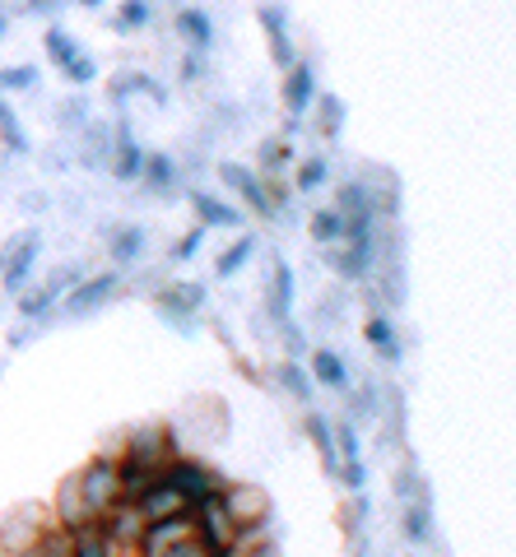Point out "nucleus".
<instances>
[{
  "instance_id": "nucleus-25",
  "label": "nucleus",
  "mask_w": 516,
  "mask_h": 557,
  "mask_svg": "<svg viewBox=\"0 0 516 557\" xmlns=\"http://www.w3.org/2000/svg\"><path fill=\"white\" fill-rule=\"evenodd\" d=\"M153 20H159V5H153V0H122V5L112 10L108 28L116 38H135V33H149Z\"/></svg>"
},
{
  "instance_id": "nucleus-44",
  "label": "nucleus",
  "mask_w": 516,
  "mask_h": 557,
  "mask_svg": "<svg viewBox=\"0 0 516 557\" xmlns=\"http://www.w3.org/2000/svg\"><path fill=\"white\" fill-rule=\"evenodd\" d=\"M140 98H145V102H153V108H159V112H168V108H172V98H168V84H159V79H153V75L145 79V89H140Z\"/></svg>"
},
{
  "instance_id": "nucleus-8",
  "label": "nucleus",
  "mask_w": 516,
  "mask_h": 557,
  "mask_svg": "<svg viewBox=\"0 0 516 557\" xmlns=\"http://www.w3.org/2000/svg\"><path fill=\"white\" fill-rule=\"evenodd\" d=\"M163 479H168V483L186 497V507H192V511L200 507L205 497H214L219 487H223V479L214 474V469L205 465L200 456H186V450H177V456H172V460L163 465Z\"/></svg>"
},
{
  "instance_id": "nucleus-39",
  "label": "nucleus",
  "mask_w": 516,
  "mask_h": 557,
  "mask_svg": "<svg viewBox=\"0 0 516 557\" xmlns=\"http://www.w3.org/2000/svg\"><path fill=\"white\" fill-rule=\"evenodd\" d=\"M205 237H210V233H205L200 223H196V228H186V233L168 247V260H172V265H192V260L205 251Z\"/></svg>"
},
{
  "instance_id": "nucleus-4",
  "label": "nucleus",
  "mask_w": 516,
  "mask_h": 557,
  "mask_svg": "<svg viewBox=\"0 0 516 557\" xmlns=\"http://www.w3.org/2000/svg\"><path fill=\"white\" fill-rule=\"evenodd\" d=\"M153 311L168 330L177 335H196L200 317H205V302H210V288L196 284V278H168V284H153Z\"/></svg>"
},
{
  "instance_id": "nucleus-49",
  "label": "nucleus",
  "mask_w": 516,
  "mask_h": 557,
  "mask_svg": "<svg viewBox=\"0 0 516 557\" xmlns=\"http://www.w3.org/2000/svg\"><path fill=\"white\" fill-rule=\"evenodd\" d=\"M0 557H42L38 548H20V553H0Z\"/></svg>"
},
{
  "instance_id": "nucleus-5",
  "label": "nucleus",
  "mask_w": 516,
  "mask_h": 557,
  "mask_svg": "<svg viewBox=\"0 0 516 557\" xmlns=\"http://www.w3.org/2000/svg\"><path fill=\"white\" fill-rule=\"evenodd\" d=\"M38 260H42V228L38 223H24L20 233H10L0 242V288L10 298H20L33 284V274H38Z\"/></svg>"
},
{
  "instance_id": "nucleus-21",
  "label": "nucleus",
  "mask_w": 516,
  "mask_h": 557,
  "mask_svg": "<svg viewBox=\"0 0 516 557\" xmlns=\"http://www.w3.org/2000/svg\"><path fill=\"white\" fill-rule=\"evenodd\" d=\"M401 534H405V544H433L438 539V520H433V493H419V497H409L401 502Z\"/></svg>"
},
{
  "instance_id": "nucleus-52",
  "label": "nucleus",
  "mask_w": 516,
  "mask_h": 557,
  "mask_svg": "<svg viewBox=\"0 0 516 557\" xmlns=\"http://www.w3.org/2000/svg\"><path fill=\"white\" fill-rule=\"evenodd\" d=\"M0 376H5V358H0Z\"/></svg>"
},
{
  "instance_id": "nucleus-18",
  "label": "nucleus",
  "mask_w": 516,
  "mask_h": 557,
  "mask_svg": "<svg viewBox=\"0 0 516 557\" xmlns=\"http://www.w3.org/2000/svg\"><path fill=\"white\" fill-rule=\"evenodd\" d=\"M307 372H312V381L321 391H331V395H349L354 386V372H349V362H344V354L335 344H317L312 354H307Z\"/></svg>"
},
{
  "instance_id": "nucleus-17",
  "label": "nucleus",
  "mask_w": 516,
  "mask_h": 557,
  "mask_svg": "<svg viewBox=\"0 0 516 557\" xmlns=\"http://www.w3.org/2000/svg\"><path fill=\"white\" fill-rule=\"evenodd\" d=\"M135 186H145L153 200H172L186 186L182 159H177V153H168V149H149L145 153V172H140V182H135Z\"/></svg>"
},
{
  "instance_id": "nucleus-22",
  "label": "nucleus",
  "mask_w": 516,
  "mask_h": 557,
  "mask_svg": "<svg viewBox=\"0 0 516 557\" xmlns=\"http://www.w3.org/2000/svg\"><path fill=\"white\" fill-rule=\"evenodd\" d=\"M364 339H368V348L382 362H401L405 358V348H401V330H395V321H391V311H382V307H372L368 311V321H364Z\"/></svg>"
},
{
  "instance_id": "nucleus-26",
  "label": "nucleus",
  "mask_w": 516,
  "mask_h": 557,
  "mask_svg": "<svg viewBox=\"0 0 516 557\" xmlns=\"http://www.w3.org/2000/svg\"><path fill=\"white\" fill-rule=\"evenodd\" d=\"M294 163H298L294 139L270 135V139L256 145V172H261V177H284V172H294Z\"/></svg>"
},
{
  "instance_id": "nucleus-15",
  "label": "nucleus",
  "mask_w": 516,
  "mask_h": 557,
  "mask_svg": "<svg viewBox=\"0 0 516 557\" xmlns=\"http://www.w3.org/2000/svg\"><path fill=\"white\" fill-rule=\"evenodd\" d=\"M145 251H149V228L145 223H112V228H102V256H108L112 270L140 265Z\"/></svg>"
},
{
  "instance_id": "nucleus-46",
  "label": "nucleus",
  "mask_w": 516,
  "mask_h": 557,
  "mask_svg": "<svg viewBox=\"0 0 516 557\" xmlns=\"http://www.w3.org/2000/svg\"><path fill=\"white\" fill-rule=\"evenodd\" d=\"M168 557H214V548H205V544H200V534H196V539H186V544L172 548Z\"/></svg>"
},
{
  "instance_id": "nucleus-28",
  "label": "nucleus",
  "mask_w": 516,
  "mask_h": 557,
  "mask_svg": "<svg viewBox=\"0 0 516 557\" xmlns=\"http://www.w3.org/2000/svg\"><path fill=\"white\" fill-rule=\"evenodd\" d=\"M274 381H280V391L288 395V399H298L303 409H312V395H317V381H312V372L303 368L298 358H284L280 368H274Z\"/></svg>"
},
{
  "instance_id": "nucleus-10",
  "label": "nucleus",
  "mask_w": 516,
  "mask_h": 557,
  "mask_svg": "<svg viewBox=\"0 0 516 557\" xmlns=\"http://www.w3.org/2000/svg\"><path fill=\"white\" fill-rule=\"evenodd\" d=\"M186 205L205 233H237L247 223V214L237 209L233 196H214V190H200V186H186Z\"/></svg>"
},
{
  "instance_id": "nucleus-3",
  "label": "nucleus",
  "mask_w": 516,
  "mask_h": 557,
  "mask_svg": "<svg viewBox=\"0 0 516 557\" xmlns=\"http://www.w3.org/2000/svg\"><path fill=\"white\" fill-rule=\"evenodd\" d=\"M89 274V265H79V260H65V265H51L38 284H28L20 298H14V311H20V321H33V325H51L57 321V307H61V298L71 293L79 278Z\"/></svg>"
},
{
  "instance_id": "nucleus-7",
  "label": "nucleus",
  "mask_w": 516,
  "mask_h": 557,
  "mask_svg": "<svg viewBox=\"0 0 516 557\" xmlns=\"http://www.w3.org/2000/svg\"><path fill=\"white\" fill-rule=\"evenodd\" d=\"M294 307H298V274H294V265H288V256L274 251L270 274L261 284V311L270 317V325L280 330L284 321H294Z\"/></svg>"
},
{
  "instance_id": "nucleus-40",
  "label": "nucleus",
  "mask_w": 516,
  "mask_h": 557,
  "mask_svg": "<svg viewBox=\"0 0 516 557\" xmlns=\"http://www.w3.org/2000/svg\"><path fill=\"white\" fill-rule=\"evenodd\" d=\"M98 75H102V70H98V61L89 57V51H79V57L61 70V79L71 84V89H89V84H98Z\"/></svg>"
},
{
  "instance_id": "nucleus-9",
  "label": "nucleus",
  "mask_w": 516,
  "mask_h": 557,
  "mask_svg": "<svg viewBox=\"0 0 516 557\" xmlns=\"http://www.w3.org/2000/svg\"><path fill=\"white\" fill-rule=\"evenodd\" d=\"M256 24H261L266 47H270V61L280 65V70H288V65L303 57L298 42H294V20H288L284 0H261V5H256Z\"/></svg>"
},
{
  "instance_id": "nucleus-37",
  "label": "nucleus",
  "mask_w": 516,
  "mask_h": 557,
  "mask_svg": "<svg viewBox=\"0 0 516 557\" xmlns=\"http://www.w3.org/2000/svg\"><path fill=\"white\" fill-rule=\"evenodd\" d=\"M42 84V70L24 61V65H0V94L14 98V94H33Z\"/></svg>"
},
{
  "instance_id": "nucleus-30",
  "label": "nucleus",
  "mask_w": 516,
  "mask_h": 557,
  "mask_svg": "<svg viewBox=\"0 0 516 557\" xmlns=\"http://www.w3.org/2000/svg\"><path fill=\"white\" fill-rule=\"evenodd\" d=\"M79 51H84V42H79L65 24H47V28H42V57H47L51 65H57V70L71 65V61L79 57Z\"/></svg>"
},
{
  "instance_id": "nucleus-41",
  "label": "nucleus",
  "mask_w": 516,
  "mask_h": 557,
  "mask_svg": "<svg viewBox=\"0 0 516 557\" xmlns=\"http://www.w3.org/2000/svg\"><path fill=\"white\" fill-rule=\"evenodd\" d=\"M205 75H210V51H192V47H186L182 61H177V79L192 89V84H200Z\"/></svg>"
},
{
  "instance_id": "nucleus-34",
  "label": "nucleus",
  "mask_w": 516,
  "mask_h": 557,
  "mask_svg": "<svg viewBox=\"0 0 516 557\" xmlns=\"http://www.w3.org/2000/svg\"><path fill=\"white\" fill-rule=\"evenodd\" d=\"M312 116H317V135L335 145V139L344 135V121H349V108H344V98H340V94H321V98H317V108H312Z\"/></svg>"
},
{
  "instance_id": "nucleus-20",
  "label": "nucleus",
  "mask_w": 516,
  "mask_h": 557,
  "mask_svg": "<svg viewBox=\"0 0 516 557\" xmlns=\"http://www.w3.org/2000/svg\"><path fill=\"white\" fill-rule=\"evenodd\" d=\"M71 149H75V163L79 168H89V172H108V159H112V121H89L75 139H71Z\"/></svg>"
},
{
  "instance_id": "nucleus-6",
  "label": "nucleus",
  "mask_w": 516,
  "mask_h": 557,
  "mask_svg": "<svg viewBox=\"0 0 516 557\" xmlns=\"http://www.w3.org/2000/svg\"><path fill=\"white\" fill-rule=\"evenodd\" d=\"M214 177H219V186L229 190V196L237 200V205H247L256 219L261 223H280L284 219V209L274 205V196H270V186H266V177L256 172L251 163H237V159H223V163H214Z\"/></svg>"
},
{
  "instance_id": "nucleus-48",
  "label": "nucleus",
  "mask_w": 516,
  "mask_h": 557,
  "mask_svg": "<svg viewBox=\"0 0 516 557\" xmlns=\"http://www.w3.org/2000/svg\"><path fill=\"white\" fill-rule=\"evenodd\" d=\"M349 557H372V548H368V534L364 539H354V553Z\"/></svg>"
},
{
  "instance_id": "nucleus-13",
  "label": "nucleus",
  "mask_w": 516,
  "mask_h": 557,
  "mask_svg": "<svg viewBox=\"0 0 516 557\" xmlns=\"http://www.w3.org/2000/svg\"><path fill=\"white\" fill-rule=\"evenodd\" d=\"M145 153H149V149L140 145V139H135L131 121H126V116H116V121H112V159H108L112 182H122V186H135V182H140Z\"/></svg>"
},
{
  "instance_id": "nucleus-42",
  "label": "nucleus",
  "mask_w": 516,
  "mask_h": 557,
  "mask_svg": "<svg viewBox=\"0 0 516 557\" xmlns=\"http://www.w3.org/2000/svg\"><path fill=\"white\" fill-rule=\"evenodd\" d=\"M274 335L284 339V354H288V358H307V354H312V344H307V335H303L298 321H284L280 330H274Z\"/></svg>"
},
{
  "instance_id": "nucleus-24",
  "label": "nucleus",
  "mask_w": 516,
  "mask_h": 557,
  "mask_svg": "<svg viewBox=\"0 0 516 557\" xmlns=\"http://www.w3.org/2000/svg\"><path fill=\"white\" fill-rule=\"evenodd\" d=\"M382 399H386V386L368 376L364 386H349V395H344V418L349 423H377L382 418Z\"/></svg>"
},
{
  "instance_id": "nucleus-36",
  "label": "nucleus",
  "mask_w": 516,
  "mask_h": 557,
  "mask_svg": "<svg viewBox=\"0 0 516 557\" xmlns=\"http://www.w3.org/2000/svg\"><path fill=\"white\" fill-rule=\"evenodd\" d=\"M405 413H409L405 391H401V386H386L382 418H377V423H386V446H401V442H405Z\"/></svg>"
},
{
  "instance_id": "nucleus-29",
  "label": "nucleus",
  "mask_w": 516,
  "mask_h": 557,
  "mask_svg": "<svg viewBox=\"0 0 516 557\" xmlns=\"http://www.w3.org/2000/svg\"><path fill=\"white\" fill-rule=\"evenodd\" d=\"M0 153H10V159H28L33 153V139L24 135V121L14 116V102L0 94Z\"/></svg>"
},
{
  "instance_id": "nucleus-12",
  "label": "nucleus",
  "mask_w": 516,
  "mask_h": 557,
  "mask_svg": "<svg viewBox=\"0 0 516 557\" xmlns=\"http://www.w3.org/2000/svg\"><path fill=\"white\" fill-rule=\"evenodd\" d=\"M51 525H57V520H51V511H38V507H14L10 516H0V553L38 548Z\"/></svg>"
},
{
  "instance_id": "nucleus-1",
  "label": "nucleus",
  "mask_w": 516,
  "mask_h": 557,
  "mask_svg": "<svg viewBox=\"0 0 516 557\" xmlns=\"http://www.w3.org/2000/svg\"><path fill=\"white\" fill-rule=\"evenodd\" d=\"M71 479H75V493L84 502V516H89V525L108 520L126 502V479H122V460H116V456L84 460Z\"/></svg>"
},
{
  "instance_id": "nucleus-50",
  "label": "nucleus",
  "mask_w": 516,
  "mask_h": 557,
  "mask_svg": "<svg viewBox=\"0 0 516 557\" xmlns=\"http://www.w3.org/2000/svg\"><path fill=\"white\" fill-rule=\"evenodd\" d=\"M79 10H102V0H75Z\"/></svg>"
},
{
  "instance_id": "nucleus-11",
  "label": "nucleus",
  "mask_w": 516,
  "mask_h": 557,
  "mask_svg": "<svg viewBox=\"0 0 516 557\" xmlns=\"http://www.w3.org/2000/svg\"><path fill=\"white\" fill-rule=\"evenodd\" d=\"M219 497H223V511L233 516V525L243 530V534H247V530H261V525H266V516H270V497H266V487L223 479Z\"/></svg>"
},
{
  "instance_id": "nucleus-51",
  "label": "nucleus",
  "mask_w": 516,
  "mask_h": 557,
  "mask_svg": "<svg viewBox=\"0 0 516 557\" xmlns=\"http://www.w3.org/2000/svg\"><path fill=\"white\" fill-rule=\"evenodd\" d=\"M5 33H10V14L0 10V38H5Z\"/></svg>"
},
{
  "instance_id": "nucleus-23",
  "label": "nucleus",
  "mask_w": 516,
  "mask_h": 557,
  "mask_svg": "<svg viewBox=\"0 0 516 557\" xmlns=\"http://www.w3.org/2000/svg\"><path fill=\"white\" fill-rule=\"evenodd\" d=\"M172 28H177L182 47H192V51H210L214 38H219L210 10H200V5H177V14H172Z\"/></svg>"
},
{
  "instance_id": "nucleus-27",
  "label": "nucleus",
  "mask_w": 516,
  "mask_h": 557,
  "mask_svg": "<svg viewBox=\"0 0 516 557\" xmlns=\"http://www.w3.org/2000/svg\"><path fill=\"white\" fill-rule=\"evenodd\" d=\"M261 251V242H256V233H243V237H233L229 247L219 251V260H214V278H223V284H229V278H237L243 274L247 265H251V256Z\"/></svg>"
},
{
  "instance_id": "nucleus-32",
  "label": "nucleus",
  "mask_w": 516,
  "mask_h": 557,
  "mask_svg": "<svg viewBox=\"0 0 516 557\" xmlns=\"http://www.w3.org/2000/svg\"><path fill=\"white\" fill-rule=\"evenodd\" d=\"M71 557H126V553L112 544V534L102 525H84L71 530Z\"/></svg>"
},
{
  "instance_id": "nucleus-38",
  "label": "nucleus",
  "mask_w": 516,
  "mask_h": 557,
  "mask_svg": "<svg viewBox=\"0 0 516 557\" xmlns=\"http://www.w3.org/2000/svg\"><path fill=\"white\" fill-rule=\"evenodd\" d=\"M219 557H280V544L261 530H247V534H237Z\"/></svg>"
},
{
  "instance_id": "nucleus-47",
  "label": "nucleus",
  "mask_w": 516,
  "mask_h": 557,
  "mask_svg": "<svg viewBox=\"0 0 516 557\" xmlns=\"http://www.w3.org/2000/svg\"><path fill=\"white\" fill-rule=\"evenodd\" d=\"M33 339H38V325H33V321H20V325L10 330V348H24V344H33Z\"/></svg>"
},
{
  "instance_id": "nucleus-31",
  "label": "nucleus",
  "mask_w": 516,
  "mask_h": 557,
  "mask_svg": "<svg viewBox=\"0 0 516 557\" xmlns=\"http://www.w3.org/2000/svg\"><path fill=\"white\" fill-rule=\"evenodd\" d=\"M94 121V102L84 98V89H75V94H65L61 102H57V131L65 135V139H75L84 126Z\"/></svg>"
},
{
  "instance_id": "nucleus-53",
  "label": "nucleus",
  "mask_w": 516,
  "mask_h": 557,
  "mask_svg": "<svg viewBox=\"0 0 516 557\" xmlns=\"http://www.w3.org/2000/svg\"><path fill=\"white\" fill-rule=\"evenodd\" d=\"M409 557H419V553H409Z\"/></svg>"
},
{
  "instance_id": "nucleus-19",
  "label": "nucleus",
  "mask_w": 516,
  "mask_h": 557,
  "mask_svg": "<svg viewBox=\"0 0 516 557\" xmlns=\"http://www.w3.org/2000/svg\"><path fill=\"white\" fill-rule=\"evenodd\" d=\"M303 437L312 442L317 460L325 469V479H340V446H335V418H325L321 409H303Z\"/></svg>"
},
{
  "instance_id": "nucleus-45",
  "label": "nucleus",
  "mask_w": 516,
  "mask_h": 557,
  "mask_svg": "<svg viewBox=\"0 0 516 557\" xmlns=\"http://www.w3.org/2000/svg\"><path fill=\"white\" fill-rule=\"evenodd\" d=\"M24 214L33 219V214H47V209H51V196H47V190H24Z\"/></svg>"
},
{
  "instance_id": "nucleus-35",
  "label": "nucleus",
  "mask_w": 516,
  "mask_h": 557,
  "mask_svg": "<svg viewBox=\"0 0 516 557\" xmlns=\"http://www.w3.org/2000/svg\"><path fill=\"white\" fill-rule=\"evenodd\" d=\"M307 237H312L317 247H335V242L344 237V214L335 205L312 209V219H307Z\"/></svg>"
},
{
  "instance_id": "nucleus-33",
  "label": "nucleus",
  "mask_w": 516,
  "mask_h": 557,
  "mask_svg": "<svg viewBox=\"0 0 516 557\" xmlns=\"http://www.w3.org/2000/svg\"><path fill=\"white\" fill-rule=\"evenodd\" d=\"M331 182V159L325 153H307L294 163V196H317V190Z\"/></svg>"
},
{
  "instance_id": "nucleus-43",
  "label": "nucleus",
  "mask_w": 516,
  "mask_h": 557,
  "mask_svg": "<svg viewBox=\"0 0 516 557\" xmlns=\"http://www.w3.org/2000/svg\"><path fill=\"white\" fill-rule=\"evenodd\" d=\"M71 5H75V0H24V14H28V20H47V24H57Z\"/></svg>"
},
{
  "instance_id": "nucleus-2",
  "label": "nucleus",
  "mask_w": 516,
  "mask_h": 557,
  "mask_svg": "<svg viewBox=\"0 0 516 557\" xmlns=\"http://www.w3.org/2000/svg\"><path fill=\"white\" fill-rule=\"evenodd\" d=\"M126 293H131V284H126V274H122V270H112V265L89 270V274H84L79 284L61 298L57 321H94L98 311H108L112 302H122Z\"/></svg>"
},
{
  "instance_id": "nucleus-16",
  "label": "nucleus",
  "mask_w": 516,
  "mask_h": 557,
  "mask_svg": "<svg viewBox=\"0 0 516 557\" xmlns=\"http://www.w3.org/2000/svg\"><path fill=\"white\" fill-rule=\"evenodd\" d=\"M335 446H340V487H349V493H364L368 487V460H364V437H358V423L349 418H340L335 423Z\"/></svg>"
},
{
  "instance_id": "nucleus-14",
  "label": "nucleus",
  "mask_w": 516,
  "mask_h": 557,
  "mask_svg": "<svg viewBox=\"0 0 516 557\" xmlns=\"http://www.w3.org/2000/svg\"><path fill=\"white\" fill-rule=\"evenodd\" d=\"M280 98H284V116H298V121L312 116L317 98H321V84H317V65L307 61V57H298L294 65L284 70V89H280Z\"/></svg>"
}]
</instances>
